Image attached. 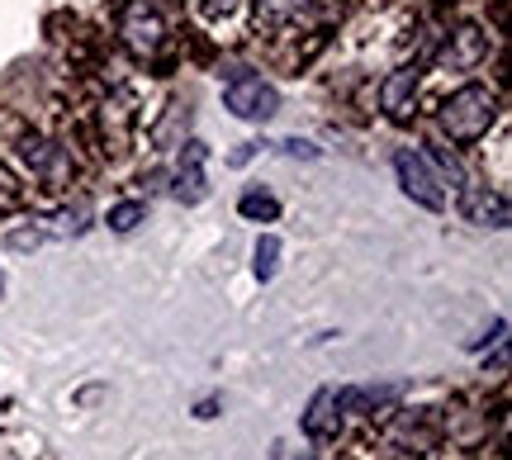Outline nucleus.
I'll list each match as a JSON object with an SVG mask.
<instances>
[{
    "label": "nucleus",
    "mask_w": 512,
    "mask_h": 460,
    "mask_svg": "<svg viewBox=\"0 0 512 460\" xmlns=\"http://www.w3.org/2000/svg\"><path fill=\"white\" fill-rule=\"evenodd\" d=\"M332 394H337L342 413H375V408L394 404L403 389L399 385H347V389H332Z\"/></svg>",
    "instance_id": "nucleus-11"
},
{
    "label": "nucleus",
    "mask_w": 512,
    "mask_h": 460,
    "mask_svg": "<svg viewBox=\"0 0 512 460\" xmlns=\"http://www.w3.org/2000/svg\"><path fill=\"white\" fill-rule=\"evenodd\" d=\"M309 15H313V0H256L252 5L256 29H290V24H299Z\"/></svg>",
    "instance_id": "nucleus-12"
},
{
    "label": "nucleus",
    "mask_w": 512,
    "mask_h": 460,
    "mask_svg": "<svg viewBox=\"0 0 512 460\" xmlns=\"http://www.w3.org/2000/svg\"><path fill=\"white\" fill-rule=\"evenodd\" d=\"M394 176H399L403 195L418 200L422 209H441V204H446V190H441L446 181H441L437 162H432L422 148H399L394 152Z\"/></svg>",
    "instance_id": "nucleus-3"
},
{
    "label": "nucleus",
    "mask_w": 512,
    "mask_h": 460,
    "mask_svg": "<svg viewBox=\"0 0 512 460\" xmlns=\"http://www.w3.org/2000/svg\"><path fill=\"white\" fill-rule=\"evenodd\" d=\"M304 460H313V456H304Z\"/></svg>",
    "instance_id": "nucleus-20"
},
{
    "label": "nucleus",
    "mask_w": 512,
    "mask_h": 460,
    "mask_svg": "<svg viewBox=\"0 0 512 460\" xmlns=\"http://www.w3.org/2000/svg\"><path fill=\"white\" fill-rule=\"evenodd\" d=\"M119 43H124V48L138 57V62L157 57L166 48V24H162V15H157V10H147L143 0H138V5H128L124 19H119Z\"/></svg>",
    "instance_id": "nucleus-4"
},
{
    "label": "nucleus",
    "mask_w": 512,
    "mask_h": 460,
    "mask_svg": "<svg viewBox=\"0 0 512 460\" xmlns=\"http://www.w3.org/2000/svg\"><path fill=\"white\" fill-rule=\"evenodd\" d=\"M275 271H280V238H266L256 242V280L266 285V280H275Z\"/></svg>",
    "instance_id": "nucleus-15"
},
{
    "label": "nucleus",
    "mask_w": 512,
    "mask_h": 460,
    "mask_svg": "<svg viewBox=\"0 0 512 460\" xmlns=\"http://www.w3.org/2000/svg\"><path fill=\"white\" fill-rule=\"evenodd\" d=\"M337 427H342L337 394H332V389H318V394H313V404H309V413H304V432H309L313 442H332V437H337Z\"/></svg>",
    "instance_id": "nucleus-10"
},
{
    "label": "nucleus",
    "mask_w": 512,
    "mask_h": 460,
    "mask_svg": "<svg viewBox=\"0 0 512 460\" xmlns=\"http://www.w3.org/2000/svg\"><path fill=\"white\" fill-rule=\"evenodd\" d=\"M484 53H489V38L479 34L475 24H465V29H456L451 34V43L441 48V67H456V72H470V67H479L484 62Z\"/></svg>",
    "instance_id": "nucleus-9"
},
{
    "label": "nucleus",
    "mask_w": 512,
    "mask_h": 460,
    "mask_svg": "<svg viewBox=\"0 0 512 460\" xmlns=\"http://www.w3.org/2000/svg\"><path fill=\"white\" fill-rule=\"evenodd\" d=\"M460 214L479 228H508L512 209H508V195L503 190H489V185H465L460 190Z\"/></svg>",
    "instance_id": "nucleus-6"
},
{
    "label": "nucleus",
    "mask_w": 512,
    "mask_h": 460,
    "mask_svg": "<svg viewBox=\"0 0 512 460\" xmlns=\"http://www.w3.org/2000/svg\"><path fill=\"white\" fill-rule=\"evenodd\" d=\"M171 195L181 204H200L204 195H209V185H204V143H185L181 171H176V181H171Z\"/></svg>",
    "instance_id": "nucleus-8"
},
{
    "label": "nucleus",
    "mask_w": 512,
    "mask_h": 460,
    "mask_svg": "<svg viewBox=\"0 0 512 460\" xmlns=\"http://www.w3.org/2000/svg\"><path fill=\"white\" fill-rule=\"evenodd\" d=\"M143 219H147V204L143 200H119L110 209V219H105V223H110L114 233H133V228H138Z\"/></svg>",
    "instance_id": "nucleus-14"
},
{
    "label": "nucleus",
    "mask_w": 512,
    "mask_h": 460,
    "mask_svg": "<svg viewBox=\"0 0 512 460\" xmlns=\"http://www.w3.org/2000/svg\"><path fill=\"white\" fill-rule=\"evenodd\" d=\"M238 214L242 219H252V223H275L280 219V200H275L271 190H247L238 200Z\"/></svg>",
    "instance_id": "nucleus-13"
},
{
    "label": "nucleus",
    "mask_w": 512,
    "mask_h": 460,
    "mask_svg": "<svg viewBox=\"0 0 512 460\" xmlns=\"http://www.w3.org/2000/svg\"><path fill=\"white\" fill-rule=\"evenodd\" d=\"M494 124H498V95L489 86H479V81H470V86H460L456 95L441 100V133L451 143H460V148L479 143Z\"/></svg>",
    "instance_id": "nucleus-1"
},
{
    "label": "nucleus",
    "mask_w": 512,
    "mask_h": 460,
    "mask_svg": "<svg viewBox=\"0 0 512 460\" xmlns=\"http://www.w3.org/2000/svg\"><path fill=\"white\" fill-rule=\"evenodd\" d=\"M19 157H24V166H29V171H38V176H43L48 185H62V181H67V171H72V157H67V148H57V143L38 138V133L19 138Z\"/></svg>",
    "instance_id": "nucleus-7"
},
{
    "label": "nucleus",
    "mask_w": 512,
    "mask_h": 460,
    "mask_svg": "<svg viewBox=\"0 0 512 460\" xmlns=\"http://www.w3.org/2000/svg\"><path fill=\"white\" fill-rule=\"evenodd\" d=\"M0 290H5V280H0Z\"/></svg>",
    "instance_id": "nucleus-19"
},
{
    "label": "nucleus",
    "mask_w": 512,
    "mask_h": 460,
    "mask_svg": "<svg viewBox=\"0 0 512 460\" xmlns=\"http://www.w3.org/2000/svg\"><path fill=\"white\" fill-rule=\"evenodd\" d=\"M280 148L290 152V157H309V162L318 157V148H313V143H299V138H290V143H280Z\"/></svg>",
    "instance_id": "nucleus-17"
},
{
    "label": "nucleus",
    "mask_w": 512,
    "mask_h": 460,
    "mask_svg": "<svg viewBox=\"0 0 512 460\" xmlns=\"http://www.w3.org/2000/svg\"><path fill=\"white\" fill-rule=\"evenodd\" d=\"M223 105L238 114V119L266 124V119H275V110H280V91H275L271 81L252 76L247 67H233V72H228V86H223Z\"/></svg>",
    "instance_id": "nucleus-2"
},
{
    "label": "nucleus",
    "mask_w": 512,
    "mask_h": 460,
    "mask_svg": "<svg viewBox=\"0 0 512 460\" xmlns=\"http://www.w3.org/2000/svg\"><path fill=\"white\" fill-rule=\"evenodd\" d=\"M418 67H394V72L380 81V110L389 124H408L413 119V105H418Z\"/></svg>",
    "instance_id": "nucleus-5"
},
{
    "label": "nucleus",
    "mask_w": 512,
    "mask_h": 460,
    "mask_svg": "<svg viewBox=\"0 0 512 460\" xmlns=\"http://www.w3.org/2000/svg\"><path fill=\"white\" fill-rule=\"evenodd\" d=\"M204 5V15H228L233 10V0H200Z\"/></svg>",
    "instance_id": "nucleus-18"
},
{
    "label": "nucleus",
    "mask_w": 512,
    "mask_h": 460,
    "mask_svg": "<svg viewBox=\"0 0 512 460\" xmlns=\"http://www.w3.org/2000/svg\"><path fill=\"white\" fill-rule=\"evenodd\" d=\"M15 204H19V185H15V176L0 166V214H10Z\"/></svg>",
    "instance_id": "nucleus-16"
}]
</instances>
